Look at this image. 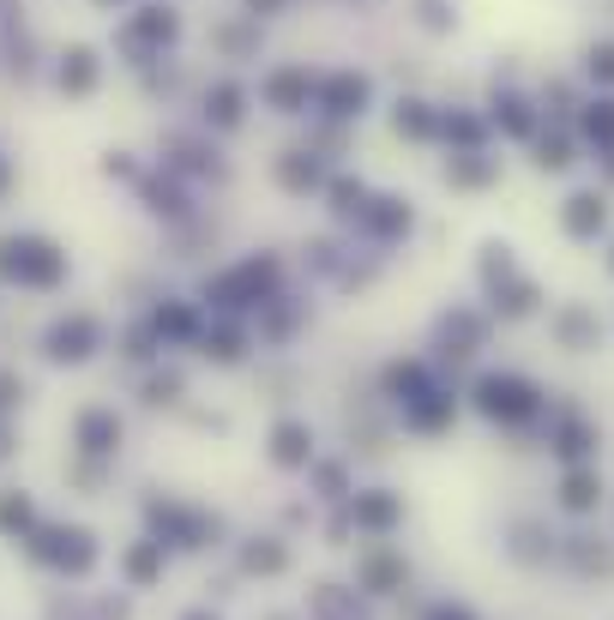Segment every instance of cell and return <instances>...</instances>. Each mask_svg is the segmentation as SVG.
Returning <instances> with one entry per match:
<instances>
[{
  "label": "cell",
  "instance_id": "3957f363",
  "mask_svg": "<svg viewBox=\"0 0 614 620\" xmlns=\"http://www.w3.org/2000/svg\"><path fill=\"white\" fill-rule=\"evenodd\" d=\"M597 500V476H566V506H590Z\"/></svg>",
  "mask_w": 614,
  "mask_h": 620
},
{
  "label": "cell",
  "instance_id": "5b68a950",
  "mask_svg": "<svg viewBox=\"0 0 614 620\" xmlns=\"http://www.w3.org/2000/svg\"><path fill=\"white\" fill-rule=\"evenodd\" d=\"M440 620H464V615H440Z\"/></svg>",
  "mask_w": 614,
  "mask_h": 620
},
{
  "label": "cell",
  "instance_id": "6da1fadb",
  "mask_svg": "<svg viewBox=\"0 0 614 620\" xmlns=\"http://www.w3.org/2000/svg\"><path fill=\"white\" fill-rule=\"evenodd\" d=\"M483 410L488 416H530V386H518V380H488Z\"/></svg>",
  "mask_w": 614,
  "mask_h": 620
},
{
  "label": "cell",
  "instance_id": "277c9868",
  "mask_svg": "<svg viewBox=\"0 0 614 620\" xmlns=\"http://www.w3.org/2000/svg\"><path fill=\"white\" fill-rule=\"evenodd\" d=\"M277 452H284V458H301V427H284V434H277Z\"/></svg>",
  "mask_w": 614,
  "mask_h": 620
},
{
  "label": "cell",
  "instance_id": "7a4b0ae2",
  "mask_svg": "<svg viewBox=\"0 0 614 620\" xmlns=\"http://www.w3.org/2000/svg\"><path fill=\"white\" fill-rule=\"evenodd\" d=\"M566 223H573L578 235H590L602 223V206H597V199H573V218H566Z\"/></svg>",
  "mask_w": 614,
  "mask_h": 620
}]
</instances>
